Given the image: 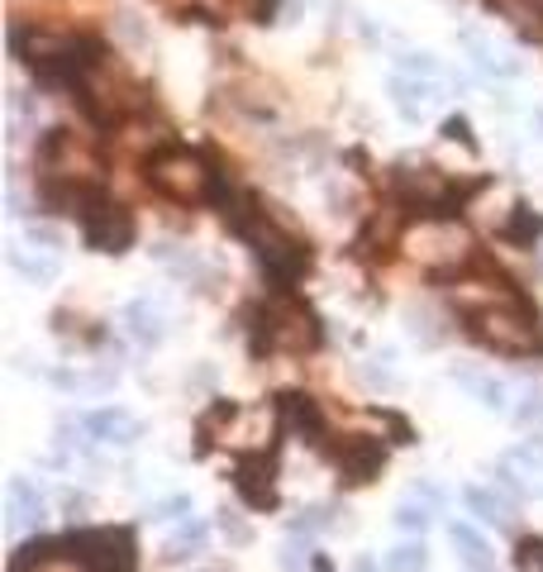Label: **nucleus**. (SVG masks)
Instances as JSON below:
<instances>
[{
	"label": "nucleus",
	"instance_id": "19",
	"mask_svg": "<svg viewBox=\"0 0 543 572\" xmlns=\"http://www.w3.org/2000/svg\"><path fill=\"white\" fill-rule=\"evenodd\" d=\"M543 234V215H534L530 206H515V215L501 225V239H511V244H534Z\"/></svg>",
	"mask_w": 543,
	"mask_h": 572
},
{
	"label": "nucleus",
	"instance_id": "8",
	"mask_svg": "<svg viewBox=\"0 0 543 572\" xmlns=\"http://www.w3.org/2000/svg\"><path fill=\"white\" fill-rule=\"evenodd\" d=\"M234 486H239V496L248 501L253 511H272V506H277V482H272V458H267V453L239 458V467H234Z\"/></svg>",
	"mask_w": 543,
	"mask_h": 572
},
{
	"label": "nucleus",
	"instance_id": "15",
	"mask_svg": "<svg viewBox=\"0 0 543 572\" xmlns=\"http://www.w3.org/2000/svg\"><path fill=\"white\" fill-rule=\"evenodd\" d=\"M463 48L472 58H477V67L486 77H515L520 72V58H511V53H501L496 43H486L482 33H463Z\"/></svg>",
	"mask_w": 543,
	"mask_h": 572
},
{
	"label": "nucleus",
	"instance_id": "27",
	"mask_svg": "<svg viewBox=\"0 0 543 572\" xmlns=\"http://www.w3.org/2000/svg\"><path fill=\"white\" fill-rule=\"evenodd\" d=\"M515 568L520 572H543V540H524L515 553Z\"/></svg>",
	"mask_w": 543,
	"mask_h": 572
},
{
	"label": "nucleus",
	"instance_id": "18",
	"mask_svg": "<svg viewBox=\"0 0 543 572\" xmlns=\"http://www.w3.org/2000/svg\"><path fill=\"white\" fill-rule=\"evenodd\" d=\"M125 329L139 344H158L162 339V310L152 306V300H134V306L125 310Z\"/></svg>",
	"mask_w": 543,
	"mask_h": 572
},
{
	"label": "nucleus",
	"instance_id": "10",
	"mask_svg": "<svg viewBox=\"0 0 543 572\" xmlns=\"http://www.w3.org/2000/svg\"><path fill=\"white\" fill-rule=\"evenodd\" d=\"M81 430H87L96 444H115V448H125V444L139 440V420H134L129 411H115V406L91 411L87 420H81Z\"/></svg>",
	"mask_w": 543,
	"mask_h": 572
},
{
	"label": "nucleus",
	"instance_id": "6",
	"mask_svg": "<svg viewBox=\"0 0 543 572\" xmlns=\"http://www.w3.org/2000/svg\"><path fill=\"white\" fill-rule=\"evenodd\" d=\"M415 254L424 263H463L472 254V239H467V229L453 225V220H424L419 239H415Z\"/></svg>",
	"mask_w": 543,
	"mask_h": 572
},
{
	"label": "nucleus",
	"instance_id": "29",
	"mask_svg": "<svg viewBox=\"0 0 543 572\" xmlns=\"http://www.w3.org/2000/svg\"><path fill=\"white\" fill-rule=\"evenodd\" d=\"M244 6H248V14H253V20H267V14H272V6H277V0H244Z\"/></svg>",
	"mask_w": 543,
	"mask_h": 572
},
{
	"label": "nucleus",
	"instance_id": "25",
	"mask_svg": "<svg viewBox=\"0 0 543 572\" xmlns=\"http://www.w3.org/2000/svg\"><path fill=\"white\" fill-rule=\"evenodd\" d=\"M444 139H453V144H463L467 154H477V139H472V125L463 120V115H448L444 120Z\"/></svg>",
	"mask_w": 543,
	"mask_h": 572
},
{
	"label": "nucleus",
	"instance_id": "23",
	"mask_svg": "<svg viewBox=\"0 0 543 572\" xmlns=\"http://www.w3.org/2000/svg\"><path fill=\"white\" fill-rule=\"evenodd\" d=\"M463 386H472V392L482 396V406H491V411H505V382H496V377H463Z\"/></svg>",
	"mask_w": 543,
	"mask_h": 572
},
{
	"label": "nucleus",
	"instance_id": "5",
	"mask_svg": "<svg viewBox=\"0 0 543 572\" xmlns=\"http://www.w3.org/2000/svg\"><path fill=\"white\" fill-rule=\"evenodd\" d=\"M67 549L81 572H134V559H139L129 530H81L67 540Z\"/></svg>",
	"mask_w": 543,
	"mask_h": 572
},
{
	"label": "nucleus",
	"instance_id": "20",
	"mask_svg": "<svg viewBox=\"0 0 543 572\" xmlns=\"http://www.w3.org/2000/svg\"><path fill=\"white\" fill-rule=\"evenodd\" d=\"M382 568L386 572H424V568H430V549H424V544H396L382 559Z\"/></svg>",
	"mask_w": 543,
	"mask_h": 572
},
{
	"label": "nucleus",
	"instance_id": "26",
	"mask_svg": "<svg viewBox=\"0 0 543 572\" xmlns=\"http://www.w3.org/2000/svg\"><path fill=\"white\" fill-rule=\"evenodd\" d=\"M430 520H434L430 506H415V501H405V506L396 511V525L401 530H430Z\"/></svg>",
	"mask_w": 543,
	"mask_h": 572
},
{
	"label": "nucleus",
	"instance_id": "14",
	"mask_svg": "<svg viewBox=\"0 0 543 572\" xmlns=\"http://www.w3.org/2000/svg\"><path fill=\"white\" fill-rule=\"evenodd\" d=\"M448 540L457 549V563H463L467 572H496V553H491V544L472 525H453Z\"/></svg>",
	"mask_w": 543,
	"mask_h": 572
},
{
	"label": "nucleus",
	"instance_id": "11",
	"mask_svg": "<svg viewBox=\"0 0 543 572\" xmlns=\"http://www.w3.org/2000/svg\"><path fill=\"white\" fill-rule=\"evenodd\" d=\"M392 100H396V110L405 115V120H424L438 100V81H419V77L396 72L392 77Z\"/></svg>",
	"mask_w": 543,
	"mask_h": 572
},
{
	"label": "nucleus",
	"instance_id": "12",
	"mask_svg": "<svg viewBox=\"0 0 543 572\" xmlns=\"http://www.w3.org/2000/svg\"><path fill=\"white\" fill-rule=\"evenodd\" d=\"M282 415H286V425H292L296 434H305L310 444L325 440V411H319V401H315V396L286 392V396H282Z\"/></svg>",
	"mask_w": 543,
	"mask_h": 572
},
{
	"label": "nucleus",
	"instance_id": "1",
	"mask_svg": "<svg viewBox=\"0 0 543 572\" xmlns=\"http://www.w3.org/2000/svg\"><path fill=\"white\" fill-rule=\"evenodd\" d=\"M148 187L162 191L167 200H181V206H196V200L219 196V181L206 167V158L191 154V148H158L148 158Z\"/></svg>",
	"mask_w": 543,
	"mask_h": 572
},
{
	"label": "nucleus",
	"instance_id": "13",
	"mask_svg": "<svg viewBox=\"0 0 543 572\" xmlns=\"http://www.w3.org/2000/svg\"><path fill=\"white\" fill-rule=\"evenodd\" d=\"M6 496H10V530H29V525L43 520V496L29 477H10Z\"/></svg>",
	"mask_w": 543,
	"mask_h": 572
},
{
	"label": "nucleus",
	"instance_id": "3",
	"mask_svg": "<svg viewBox=\"0 0 543 572\" xmlns=\"http://www.w3.org/2000/svg\"><path fill=\"white\" fill-rule=\"evenodd\" d=\"M77 225H81V234H87V248H96V254L120 258V254H129V244H134V215L125 206H115L100 187H91V196L81 200Z\"/></svg>",
	"mask_w": 543,
	"mask_h": 572
},
{
	"label": "nucleus",
	"instance_id": "28",
	"mask_svg": "<svg viewBox=\"0 0 543 572\" xmlns=\"http://www.w3.org/2000/svg\"><path fill=\"white\" fill-rule=\"evenodd\" d=\"M181 511H191V496H172V501H162V506H152V520H172Z\"/></svg>",
	"mask_w": 543,
	"mask_h": 572
},
{
	"label": "nucleus",
	"instance_id": "2",
	"mask_svg": "<svg viewBox=\"0 0 543 572\" xmlns=\"http://www.w3.org/2000/svg\"><path fill=\"white\" fill-rule=\"evenodd\" d=\"M472 334L496 353H534V344H539V325H534V315L524 310L520 296H505L501 306L477 310L472 315Z\"/></svg>",
	"mask_w": 543,
	"mask_h": 572
},
{
	"label": "nucleus",
	"instance_id": "4",
	"mask_svg": "<svg viewBox=\"0 0 543 572\" xmlns=\"http://www.w3.org/2000/svg\"><path fill=\"white\" fill-rule=\"evenodd\" d=\"M258 344L253 348H282V353H305V348H315L319 344V325H315V310L310 306H300V300L292 296H282V300H272V306L258 315Z\"/></svg>",
	"mask_w": 543,
	"mask_h": 572
},
{
	"label": "nucleus",
	"instance_id": "21",
	"mask_svg": "<svg viewBox=\"0 0 543 572\" xmlns=\"http://www.w3.org/2000/svg\"><path fill=\"white\" fill-rule=\"evenodd\" d=\"M401 72L419 77V81H438V87H444V67H438L434 53H401Z\"/></svg>",
	"mask_w": 543,
	"mask_h": 572
},
{
	"label": "nucleus",
	"instance_id": "30",
	"mask_svg": "<svg viewBox=\"0 0 543 572\" xmlns=\"http://www.w3.org/2000/svg\"><path fill=\"white\" fill-rule=\"evenodd\" d=\"M534 125H539V129H543V115H534Z\"/></svg>",
	"mask_w": 543,
	"mask_h": 572
},
{
	"label": "nucleus",
	"instance_id": "17",
	"mask_svg": "<svg viewBox=\"0 0 543 572\" xmlns=\"http://www.w3.org/2000/svg\"><path fill=\"white\" fill-rule=\"evenodd\" d=\"M10 267L20 277H29V282H53L58 277V254H33L29 244H10Z\"/></svg>",
	"mask_w": 543,
	"mask_h": 572
},
{
	"label": "nucleus",
	"instance_id": "16",
	"mask_svg": "<svg viewBox=\"0 0 543 572\" xmlns=\"http://www.w3.org/2000/svg\"><path fill=\"white\" fill-rule=\"evenodd\" d=\"M463 501H467V511H472V515H482L486 525H496V530H505V525L515 520V515H511V501L496 496L491 486H467Z\"/></svg>",
	"mask_w": 543,
	"mask_h": 572
},
{
	"label": "nucleus",
	"instance_id": "7",
	"mask_svg": "<svg viewBox=\"0 0 543 572\" xmlns=\"http://www.w3.org/2000/svg\"><path fill=\"white\" fill-rule=\"evenodd\" d=\"M382 467H386V448H382V440H372V434H348L344 448H338V473L353 486L372 482Z\"/></svg>",
	"mask_w": 543,
	"mask_h": 572
},
{
	"label": "nucleus",
	"instance_id": "9",
	"mask_svg": "<svg viewBox=\"0 0 543 572\" xmlns=\"http://www.w3.org/2000/svg\"><path fill=\"white\" fill-rule=\"evenodd\" d=\"M496 477L505 486H515L520 496H543V448L524 444V448H511L496 467Z\"/></svg>",
	"mask_w": 543,
	"mask_h": 572
},
{
	"label": "nucleus",
	"instance_id": "24",
	"mask_svg": "<svg viewBox=\"0 0 543 572\" xmlns=\"http://www.w3.org/2000/svg\"><path fill=\"white\" fill-rule=\"evenodd\" d=\"M200 544H206V525H181L177 534H172V544H167V553H172V559H186V553H196Z\"/></svg>",
	"mask_w": 543,
	"mask_h": 572
},
{
	"label": "nucleus",
	"instance_id": "22",
	"mask_svg": "<svg viewBox=\"0 0 543 572\" xmlns=\"http://www.w3.org/2000/svg\"><path fill=\"white\" fill-rule=\"evenodd\" d=\"M58 386H67V392H106V386H115V373H58Z\"/></svg>",
	"mask_w": 543,
	"mask_h": 572
}]
</instances>
